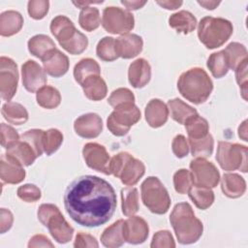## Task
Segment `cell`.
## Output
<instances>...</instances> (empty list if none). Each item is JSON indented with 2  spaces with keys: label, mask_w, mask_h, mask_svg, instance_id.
I'll return each mask as SVG.
<instances>
[{
  "label": "cell",
  "mask_w": 248,
  "mask_h": 248,
  "mask_svg": "<svg viewBox=\"0 0 248 248\" xmlns=\"http://www.w3.org/2000/svg\"><path fill=\"white\" fill-rule=\"evenodd\" d=\"M145 120L152 128H159L163 126L169 117V108L167 105L159 100L152 99L145 107Z\"/></svg>",
  "instance_id": "19"
},
{
  "label": "cell",
  "mask_w": 248,
  "mask_h": 248,
  "mask_svg": "<svg viewBox=\"0 0 248 248\" xmlns=\"http://www.w3.org/2000/svg\"><path fill=\"white\" fill-rule=\"evenodd\" d=\"M21 75L24 88L31 93L37 92L47 81L45 70L34 60L24 62L21 66Z\"/></svg>",
  "instance_id": "13"
},
{
  "label": "cell",
  "mask_w": 248,
  "mask_h": 248,
  "mask_svg": "<svg viewBox=\"0 0 248 248\" xmlns=\"http://www.w3.org/2000/svg\"><path fill=\"white\" fill-rule=\"evenodd\" d=\"M192 155L196 158H207L213 152L214 140L210 134H207L202 139H189Z\"/></svg>",
  "instance_id": "35"
},
{
  "label": "cell",
  "mask_w": 248,
  "mask_h": 248,
  "mask_svg": "<svg viewBox=\"0 0 248 248\" xmlns=\"http://www.w3.org/2000/svg\"><path fill=\"white\" fill-rule=\"evenodd\" d=\"M49 2L46 0H31L28 2V14L34 19H42L47 14Z\"/></svg>",
  "instance_id": "50"
},
{
  "label": "cell",
  "mask_w": 248,
  "mask_h": 248,
  "mask_svg": "<svg viewBox=\"0 0 248 248\" xmlns=\"http://www.w3.org/2000/svg\"><path fill=\"white\" fill-rule=\"evenodd\" d=\"M18 83V71L16 62L6 56L0 58V94L10 102L15 96Z\"/></svg>",
  "instance_id": "11"
},
{
  "label": "cell",
  "mask_w": 248,
  "mask_h": 248,
  "mask_svg": "<svg viewBox=\"0 0 248 248\" xmlns=\"http://www.w3.org/2000/svg\"><path fill=\"white\" fill-rule=\"evenodd\" d=\"M74 129L76 134L81 138L94 139L101 134L103 130V121L97 113H85L75 120Z\"/></svg>",
  "instance_id": "16"
},
{
  "label": "cell",
  "mask_w": 248,
  "mask_h": 248,
  "mask_svg": "<svg viewBox=\"0 0 248 248\" xmlns=\"http://www.w3.org/2000/svg\"><path fill=\"white\" fill-rule=\"evenodd\" d=\"M54 245L51 243V241L44 234H36L32 236L29 240L28 247L34 248V247H53Z\"/></svg>",
  "instance_id": "56"
},
{
  "label": "cell",
  "mask_w": 248,
  "mask_h": 248,
  "mask_svg": "<svg viewBox=\"0 0 248 248\" xmlns=\"http://www.w3.org/2000/svg\"><path fill=\"white\" fill-rule=\"evenodd\" d=\"M44 135L45 131L40 129L28 130L20 136V140L28 142L35 150L38 157L44 152Z\"/></svg>",
  "instance_id": "44"
},
{
  "label": "cell",
  "mask_w": 248,
  "mask_h": 248,
  "mask_svg": "<svg viewBox=\"0 0 248 248\" xmlns=\"http://www.w3.org/2000/svg\"><path fill=\"white\" fill-rule=\"evenodd\" d=\"M8 154L15 157L23 166H30L38 157L33 147L26 141L19 140L13 147L8 149Z\"/></svg>",
  "instance_id": "31"
},
{
  "label": "cell",
  "mask_w": 248,
  "mask_h": 248,
  "mask_svg": "<svg viewBox=\"0 0 248 248\" xmlns=\"http://www.w3.org/2000/svg\"><path fill=\"white\" fill-rule=\"evenodd\" d=\"M50 31L59 44L71 39L77 29L72 20L65 16H57L51 20Z\"/></svg>",
  "instance_id": "25"
},
{
  "label": "cell",
  "mask_w": 248,
  "mask_h": 248,
  "mask_svg": "<svg viewBox=\"0 0 248 248\" xmlns=\"http://www.w3.org/2000/svg\"><path fill=\"white\" fill-rule=\"evenodd\" d=\"M198 3L206 10H214L220 4V1H198Z\"/></svg>",
  "instance_id": "60"
},
{
  "label": "cell",
  "mask_w": 248,
  "mask_h": 248,
  "mask_svg": "<svg viewBox=\"0 0 248 248\" xmlns=\"http://www.w3.org/2000/svg\"><path fill=\"white\" fill-rule=\"evenodd\" d=\"M133 157L130 153L128 152H119L118 154L114 155L110 159V164H109V171L110 174L114 175L115 177H119L125 164L128 162V160Z\"/></svg>",
  "instance_id": "52"
},
{
  "label": "cell",
  "mask_w": 248,
  "mask_h": 248,
  "mask_svg": "<svg viewBox=\"0 0 248 248\" xmlns=\"http://www.w3.org/2000/svg\"><path fill=\"white\" fill-rule=\"evenodd\" d=\"M1 145L7 150L13 147L19 140V135L12 126L1 123Z\"/></svg>",
  "instance_id": "47"
},
{
  "label": "cell",
  "mask_w": 248,
  "mask_h": 248,
  "mask_svg": "<svg viewBox=\"0 0 248 248\" xmlns=\"http://www.w3.org/2000/svg\"><path fill=\"white\" fill-rule=\"evenodd\" d=\"M63 142V135L57 129H49L45 131L44 135V152L50 156L58 150Z\"/></svg>",
  "instance_id": "43"
},
{
  "label": "cell",
  "mask_w": 248,
  "mask_h": 248,
  "mask_svg": "<svg viewBox=\"0 0 248 248\" xmlns=\"http://www.w3.org/2000/svg\"><path fill=\"white\" fill-rule=\"evenodd\" d=\"M192 182L194 186L214 188L220 181V173L215 165L204 158H196L190 162Z\"/></svg>",
  "instance_id": "10"
},
{
  "label": "cell",
  "mask_w": 248,
  "mask_h": 248,
  "mask_svg": "<svg viewBox=\"0 0 248 248\" xmlns=\"http://www.w3.org/2000/svg\"><path fill=\"white\" fill-rule=\"evenodd\" d=\"M27 46L29 52L42 61H44L56 49L54 42L48 36L44 34L33 36L28 41Z\"/></svg>",
  "instance_id": "21"
},
{
  "label": "cell",
  "mask_w": 248,
  "mask_h": 248,
  "mask_svg": "<svg viewBox=\"0 0 248 248\" xmlns=\"http://www.w3.org/2000/svg\"><path fill=\"white\" fill-rule=\"evenodd\" d=\"M121 4L124 5L127 8V10L135 11L143 7L146 4V1H125L124 0V1H121Z\"/></svg>",
  "instance_id": "57"
},
{
  "label": "cell",
  "mask_w": 248,
  "mask_h": 248,
  "mask_svg": "<svg viewBox=\"0 0 248 248\" xmlns=\"http://www.w3.org/2000/svg\"><path fill=\"white\" fill-rule=\"evenodd\" d=\"M247 63L248 58L243 60L234 70L236 82L239 85L242 98L247 101Z\"/></svg>",
  "instance_id": "51"
},
{
  "label": "cell",
  "mask_w": 248,
  "mask_h": 248,
  "mask_svg": "<svg viewBox=\"0 0 248 248\" xmlns=\"http://www.w3.org/2000/svg\"><path fill=\"white\" fill-rule=\"evenodd\" d=\"M36 100L40 107L52 109L60 105L61 95L56 88L49 85H45L37 91Z\"/></svg>",
  "instance_id": "33"
},
{
  "label": "cell",
  "mask_w": 248,
  "mask_h": 248,
  "mask_svg": "<svg viewBox=\"0 0 248 248\" xmlns=\"http://www.w3.org/2000/svg\"><path fill=\"white\" fill-rule=\"evenodd\" d=\"M189 198L195 203V205L202 209H207L214 202V193L210 188L192 186L188 191Z\"/></svg>",
  "instance_id": "34"
},
{
  "label": "cell",
  "mask_w": 248,
  "mask_h": 248,
  "mask_svg": "<svg viewBox=\"0 0 248 248\" xmlns=\"http://www.w3.org/2000/svg\"><path fill=\"white\" fill-rule=\"evenodd\" d=\"M42 62L45 72L54 78L64 76L68 72L70 65L67 55L57 48Z\"/></svg>",
  "instance_id": "20"
},
{
  "label": "cell",
  "mask_w": 248,
  "mask_h": 248,
  "mask_svg": "<svg viewBox=\"0 0 248 248\" xmlns=\"http://www.w3.org/2000/svg\"><path fill=\"white\" fill-rule=\"evenodd\" d=\"M145 173V166L144 164L134 157H131L128 162L125 164L120 175L119 179L126 186H134L139 182V180Z\"/></svg>",
  "instance_id": "22"
},
{
  "label": "cell",
  "mask_w": 248,
  "mask_h": 248,
  "mask_svg": "<svg viewBox=\"0 0 248 248\" xmlns=\"http://www.w3.org/2000/svg\"><path fill=\"white\" fill-rule=\"evenodd\" d=\"M78 23L85 31L91 32L96 30L101 24L99 10L90 6L82 8L78 16Z\"/></svg>",
  "instance_id": "37"
},
{
  "label": "cell",
  "mask_w": 248,
  "mask_h": 248,
  "mask_svg": "<svg viewBox=\"0 0 248 248\" xmlns=\"http://www.w3.org/2000/svg\"><path fill=\"white\" fill-rule=\"evenodd\" d=\"M140 119V110L134 103L124 104L114 108L107 120V126L112 135L125 136L130 128Z\"/></svg>",
  "instance_id": "8"
},
{
  "label": "cell",
  "mask_w": 248,
  "mask_h": 248,
  "mask_svg": "<svg viewBox=\"0 0 248 248\" xmlns=\"http://www.w3.org/2000/svg\"><path fill=\"white\" fill-rule=\"evenodd\" d=\"M123 236L130 244L143 243L148 236L149 227L144 219L140 216H129L123 222Z\"/></svg>",
  "instance_id": "14"
},
{
  "label": "cell",
  "mask_w": 248,
  "mask_h": 248,
  "mask_svg": "<svg viewBox=\"0 0 248 248\" xmlns=\"http://www.w3.org/2000/svg\"><path fill=\"white\" fill-rule=\"evenodd\" d=\"M97 56L107 62L113 61L118 58L115 49V39L112 37H104L101 39L96 47Z\"/></svg>",
  "instance_id": "41"
},
{
  "label": "cell",
  "mask_w": 248,
  "mask_h": 248,
  "mask_svg": "<svg viewBox=\"0 0 248 248\" xmlns=\"http://www.w3.org/2000/svg\"><path fill=\"white\" fill-rule=\"evenodd\" d=\"M102 25L108 33L125 35L134 28L135 19L130 12L110 6L103 11Z\"/></svg>",
  "instance_id": "9"
},
{
  "label": "cell",
  "mask_w": 248,
  "mask_h": 248,
  "mask_svg": "<svg viewBox=\"0 0 248 248\" xmlns=\"http://www.w3.org/2000/svg\"><path fill=\"white\" fill-rule=\"evenodd\" d=\"M23 17L16 11H6L0 15V34L3 37L13 36L20 31Z\"/></svg>",
  "instance_id": "24"
},
{
  "label": "cell",
  "mask_w": 248,
  "mask_h": 248,
  "mask_svg": "<svg viewBox=\"0 0 248 248\" xmlns=\"http://www.w3.org/2000/svg\"><path fill=\"white\" fill-rule=\"evenodd\" d=\"M229 60V67L232 70H235L236 67L247 58L246 47L239 43L233 42L227 46L224 49Z\"/></svg>",
  "instance_id": "40"
},
{
  "label": "cell",
  "mask_w": 248,
  "mask_h": 248,
  "mask_svg": "<svg viewBox=\"0 0 248 248\" xmlns=\"http://www.w3.org/2000/svg\"><path fill=\"white\" fill-rule=\"evenodd\" d=\"M179 93L195 105L204 103L213 90V83L202 68H192L181 74L177 81Z\"/></svg>",
  "instance_id": "3"
},
{
  "label": "cell",
  "mask_w": 248,
  "mask_h": 248,
  "mask_svg": "<svg viewBox=\"0 0 248 248\" xmlns=\"http://www.w3.org/2000/svg\"><path fill=\"white\" fill-rule=\"evenodd\" d=\"M207 67L212 76L216 78H221L229 72V60L224 50L212 53L207 59Z\"/></svg>",
  "instance_id": "36"
},
{
  "label": "cell",
  "mask_w": 248,
  "mask_h": 248,
  "mask_svg": "<svg viewBox=\"0 0 248 248\" xmlns=\"http://www.w3.org/2000/svg\"><path fill=\"white\" fill-rule=\"evenodd\" d=\"M184 125L189 139H202L209 134L208 122L199 114L190 117Z\"/></svg>",
  "instance_id": "39"
},
{
  "label": "cell",
  "mask_w": 248,
  "mask_h": 248,
  "mask_svg": "<svg viewBox=\"0 0 248 248\" xmlns=\"http://www.w3.org/2000/svg\"><path fill=\"white\" fill-rule=\"evenodd\" d=\"M170 222L181 244L195 243L202 234V223L195 216L193 208L188 202L175 204L170 213Z\"/></svg>",
  "instance_id": "2"
},
{
  "label": "cell",
  "mask_w": 248,
  "mask_h": 248,
  "mask_svg": "<svg viewBox=\"0 0 248 248\" xmlns=\"http://www.w3.org/2000/svg\"><path fill=\"white\" fill-rule=\"evenodd\" d=\"M135 102V96L133 92L128 88H117L116 90L112 91L110 96L108 99V103L113 107L116 108L118 106L134 103Z\"/></svg>",
  "instance_id": "46"
},
{
  "label": "cell",
  "mask_w": 248,
  "mask_h": 248,
  "mask_svg": "<svg viewBox=\"0 0 248 248\" xmlns=\"http://www.w3.org/2000/svg\"><path fill=\"white\" fill-rule=\"evenodd\" d=\"M82 155L86 165L90 169L107 175L110 174V158L105 146L97 142H88L83 146Z\"/></svg>",
  "instance_id": "12"
},
{
  "label": "cell",
  "mask_w": 248,
  "mask_h": 248,
  "mask_svg": "<svg viewBox=\"0 0 248 248\" xmlns=\"http://www.w3.org/2000/svg\"><path fill=\"white\" fill-rule=\"evenodd\" d=\"M123 222L124 220H117L109 227H108L101 235V242L104 246L108 248H117L124 244L123 236Z\"/></svg>",
  "instance_id": "28"
},
{
  "label": "cell",
  "mask_w": 248,
  "mask_h": 248,
  "mask_svg": "<svg viewBox=\"0 0 248 248\" xmlns=\"http://www.w3.org/2000/svg\"><path fill=\"white\" fill-rule=\"evenodd\" d=\"M171 148L173 154L177 158H183L189 153V145L186 138L183 135H177L173 139L171 142Z\"/></svg>",
  "instance_id": "53"
},
{
  "label": "cell",
  "mask_w": 248,
  "mask_h": 248,
  "mask_svg": "<svg viewBox=\"0 0 248 248\" xmlns=\"http://www.w3.org/2000/svg\"><path fill=\"white\" fill-rule=\"evenodd\" d=\"M112 186L95 175H81L73 180L64 195V206L78 225L96 228L106 224L116 208Z\"/></svg>",
  "instance_id": "1"
},
{
  "label": "cell",
  "mask_w": 248,
  "mask_h": 248,
  "mask_svg": "<svg viewBox=\"0 0 248 248\" xmlns=\"http://www.w3.org/2000/svg\"><path fill=\"white\" fill-rule=\"evenodd\" d=\"M17 196L26 202H35L41 199L42 193L34 184H24L17 189Z\"/></svg>",
  "instance_id": "49"
},
{
  "label": "cell",
  "mask_w": 248,
  "mask_h": 248,
  "mask_svg": "<svg viewBox=\"0 0 248 248\" xmlns=\"http://www.w3.org/2000/svg\"><path fill=\"white\" fill-rule=\"evenodd\" d=\"M74 247L76 248H97L99 247V243L96 240V238L94 236H92L91 234L85 233V232H78L76 236L75 242H74Z\"/></svg>",
  "instance_id": "54"
},
{
  "label": "cell",
  "mask_w": 248,
  "mask_h": 248,
  "mask_svg": "<svg viewBox=\"0 0 248 248\" xmlns=\"http://www.w3.org/2000/svg\"><path fill=\"white\" fill-rule=\"evenodd\" d=\"M174 189L178 194H186L193 186L191 172L185 169L178 170L173 174Z\"/></svg>",
  "instance_id": "45"
},
{
  "label": "cell",
  "mask_w": 248,
  "mask_h": 248,
  "mask_svg": "<svg viewBox=\"0 0 248 248\" xmlns=\"http://www.w3.org/2000/svg\"><path fill=\"white\" fill-rule=\"evenodd\" d=\"M169 24L171 28L175 29L177 33L189 34L195 30L197 19L190 12L179 11L170 16Z\"/></svg>",
  "instance_id": "27"
},
{
  "label": "cell",
  "mask_w": 248,
  "mask_h": 248,
  "mask_svg": "<svg viewBox=\"0 0 248 248\" xmlns=\"http://www.w3.org/2000/svg\"><path fill=\"white\" fill-rule=\"evenodd\" d=\"M232 24L222 17L205 16L198 26V37L206 48L213 49L223 46L232 36Z\"/></svg>",
  "instance_id": "4"
},
{
  "label": "cell",
  "mask_w": 248,
  "mask_h": 248,
  "mask_svg": "<svg viewBox=\"0 0 248 248\" xmlns=\"http://www.w3.org/2000/svg\"><path fill=\"white\" fill-rule=\"evenodd\" d=\"M143 204L155 214H165L170 206L168 190L156 176H148L140 186Z\"/></svg>",
  "instance_id": "6"
},
{
  "label": "cell",
  "mask_w": 248,
  "mask_h": 248,
  "mask_svg": "<svg viewBox=\"0 0 248 248\" xmlns=\"http://www.w3.org/2000/svg\"><path fill=\"white\" fill-rule=\"evenodd\" d=\"M0 177L8 184L20 183L25 177L23 165L12 155L3 154L0 159Z\"/></svg>",
  "instance_id": "15"
},
{
  "label": "cell",
  "mask_w": 248,
  "mask_h": 248,
  "mask_svg": "<svg viewBox=\"0 0 248 248\" xmlns=\"http://www.w3.org/2000/svg\"><path fill=\"white\" fill-rule=\"evenodd\" d=\"M151 67L147 60L139 58L131 63L128 70V79L135 88L144 87L150 80Z\"/></svg>",
  "instance_id": "18"
},
{
  "label": "cell",
  "mask_w": 248,
  "mask_h": 248,
  "mask_svg": "<svg viewBox=\"0 0 248 248\" xmlns=\"http://www.w3.org/2000/svg\"><path fill=\"white\" fill-rule=\"evenodd\" d=\"M101 69L97 61L92 58H83L74 68L75 80L81 84L84 79L91 76H100Z\"/></svg>",
  "instance_id": "32"
},
{
  "label": "cell",
  "mask_w": 248,
  "mask_h": 248,
  "mask_svg": "<svg viewBox=\"0 0 248 248\" xmlns=\"http://www.w3.org/2000/svg\"><path fill=\"white\" fill-rule=\"evenodd\" d=\"M157 4L167 10H175L182 5V1H157Z\"/></svg>",
  "instance_id": "58"
},
{
  "label": "cell",
  "mask_w": 248,
  "mask_h": 248,
  "mask_svg": "<svg viewBox=\"0 0 248 248\" xmlns=\"http://www.w3.org/2000/svg\"><path fill=\"white\" fill-rule=\"evenodd\" d=\"M168 108L170 111V117L179 124H185L190 117L198 114L196 108L187 105L178 98L169 100Z\"/></svg>",
  "instance_id": "29"
},
{
  "label": "cell",
  "mask_w": 248,
  "mask_h": 248,
  "mask_svg": "<svg viewBox=\"0 0 248 248\" xmlns=\"http://www.w3.org/2000/svg\"><path fill=\"white\" fill-rule=\"evenodd\" d=\"M143 46L141 37L137 34H125L115 39V49L118 57L124 59L134 58L139 55Z\"/></svg>",
  "instance_id": "17"
},
{
  "label": "cell",
  "mask_w": 248,
  "mask_h": 248,
  "mask_svg": "<svg viewBox=\"0 0 248 248\" xmlns=\"http://www.w3.org/2000/svg\"><path fill=\"white\" fill-rule=\"evenodd\" d=\"M238 137L244 141L248 140H247V120H244L238 127Z\"/></svg>",
  "instance_id": "59"
},
{
  "label": "cell",
  "mask_w": 248,
  "mask_h": 248,
  "mask_svg": "<svg viewBox=\"0 0 248 248\" xmlns=\"http://www.w3.org/2000/svg\"><path fill=\"white\" fill-rule=\"evenodd\" d=\"M151 248H173L175 242L169 231H159L154 233L150 244Z\"/></svg>",
  "instance_id": "48"
},
{
  "label": "cell",
  "mask_w": 248,
  "mask_h": 248,
  "mask_svg": "<svg viewBox=\"0 0 248 248\" xmlns=\"http://www.w3.org/2000/svg\"><path fill=\"white\" fill-rule=\"evenodd\" d=\"M216 160L220 167L227 171L240 170L247 171V146L229 141H219Z\"/></svg>",
  "instance_id": "7"
},
{
  "label": "cell",
  "mask_w": 248,
  "mask_h": 248,
  "mask_svg": "<svg viewBox=\"0 0 248 248\" xmlns=\"http://www.w3.org/2000/svg\"><path fill=\"white\" fill-rule=\"evenodd\" d=\"M80 85L86 98L91 101H101L107 96L108 87L101 76H91L84 79Z\"/></svg>",
  "instance_id": "26"
},
{
  "label": "cell",
  "mask_w": 248,
  "mask_h": 248,
  "mask_svg": "<svg viewBox=\"0 0 248 248\" xmlns=\"http://www.w3.org/2000/svg\"><path fill=\"white\" fill-rule=\"evenodd\" d=\"M3 117L11 124L21 125L28 120V112L26 108L15 102H7L3 105L1 109Z\"/></svg>",
  "instance_id": "30"
},
{
  "label": "cell",
  "mask_w": 248,
  "mask_h": 248,
  "mask_svg": "<svg viewBox=\"0 0 248 248\" xmlns=\"http://www.w3.org/2000/svg\"><path fill=\"white\" fill-rule=\"evenodd\" d=\"M39 221L47 228L50 235L58 243H67L72 240L74 228L66 221L59 208L52 203H43L38 212Z\"/></svg>",
  "instance_id": "5"
},
{
  "label": "cell",
  "mask_w": 248,
  "mask_h": 248,
  "mask_svg": "<svg viewBox=\"0 0 248 248\" xmlns=\"http://www.w3.org/2000/svg\"><path fill=\"white\" fill-rule=\"evenodd\" d=\"M59 45L70 54L77 55L82 53L86 49L88 46V39L80 31L77 30L71 39Z\"/></svg>",
  "instance_id": "42"
},
{
  "label": "cell",
  "mask_w": 248,
  "mask_h": 248,
  "mask_svg": "<svg viewBox=\"0 0 248 248\" xmlns=\"http://www.w3.org/2000/svg\"><path fill=\"white\" fill-rule=\"evenodd\" d=\"M14 222V216L9 209L1 208L0 209V232L5 233L9 231Z\"/></svg>",
  "instance_id": "55"
},
{
  "label": "cell",
  "mask_w": 248,
  "mask_h": 248,
  "mask_svg": "<svg viewBox=\"0 0 248 248\" xmlns=\"http://www.w3.org/2000/svg\"><path fill=\"white\" fill-rule=\"evenodd\" d=\"M122 212L125 216H133L140 208L139 192L135 187H127L121 190Z\"/></svg>",
  "instance_id": "38"
},
{
  "label": "cell",
  "mask_w": 248,
  "mask_h": 248,
  "mask_svg": "<svg viewBox=\"0 0 248 248\" xmlns=\"http://www.w3.org/2000/svg\"><path fill=\"white\" fill-rule=\"evenodd\" d=\"M221 189L227 197L236 199L241 197L246 191V182L237 173H225L221 180Z\"/></svg>",
  "instance_id": "23"
}]
</instances>
